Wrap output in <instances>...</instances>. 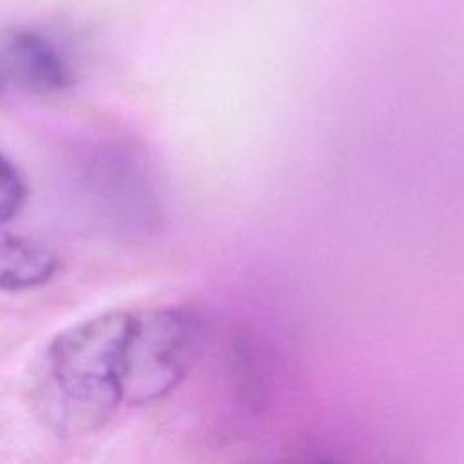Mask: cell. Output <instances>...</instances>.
<instances>
[{"label": "cell", "instance_id": "cell-4", "mask_svg": "<svg viewBox=\"0 0 464 464\" xmlns=\"http://www.w3.org/2000/svg\"><path fill=\"white\" fill-rule=\"evenodd\" d=\"M130 158L105 152L94 158L87 174V196L109 223L127 227V232H145L154 214L156 198L145 172Z\"/></svg>", "mask_w": 464, "mask_h": 464}, {"label": "cell", "instance_id": "cell-6", "mask_svg": "<svg viewBox=\"0 0 464 464\" xmlns=\"http://www.w3.org/2000/svg\"><path fill=\"white\" fill-rule=\"evenodd\" d=\"M29 187L20 167L5 154L0 158V218L7 225L24 210Z\"/></svg>", "mask_w": 464, "mask_h": 464}, {"label": "cell", "instance_id": "cell-3", "mask_svg": "<svg viewBox=\"0 0 464 464\" xmlns=\"http://www.w3.org/2000/svg\"><path fill=\"white\" fill-rule=\"evenodd\" d=\"M2 80L16 92L51 98L76 83V63L69 49L49 31L13 27L2 38Z\"/></svg>", "mask_w": 464, "mask_h": 464}, {"label": "cell", "instance_id": "cell-1", "mask_svg": "<svg viewBox=\"0 0 464 464\" xmlns=\"http://www.w3.org/2000/svg\"><path fill=\"white\" fill-rule=\"evenodd\" d=\"M130 310H107L56 332L34 357L27 402L51 433L65 439L100 431L125 404L123 362Z\"/></svg>", "mask_w": 464, "mask_h": 464}, {"label": "cell", "instance_id": "cell-5", "mask_svg": "<svg viewBox=\"0 0 464 464\" xmlns=\"http://www.w3.org/2000/svg\"><path fill=\"white\" fill-rule=\"evenodd\" d=\"M0 288L18 294L47 285L60 272L58 254L27 236L5 232L2 239Z\"/></svg>", "mask_w": 464, "mask_h": 464}, {"label": "cell", "instance_id": "cell-2", "mask_svg": "<svg viewBox=\"0 0 464 464\" xmlns=\"http://www.w3.org/2000/svg\"><path fill=\"white\" fill-rule=\"evenodd\" d=\"M207 339L203 315L165 304L132 312L125 343L123 399L147 406L174 392L198 362Z\"/></svg>", "mask_w": 464, "mask_h": 464}]
</instances>
